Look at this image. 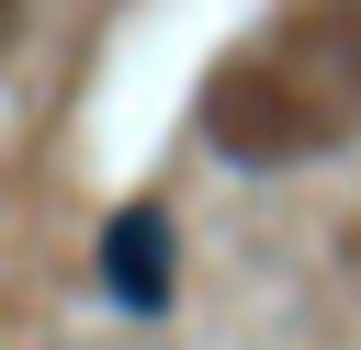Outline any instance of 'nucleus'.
I'll return each mask as SVG.
<instances>
[{
  "label": "nucleus",
  "instance_id": "f257e3e1",
  "mask_svg": "<svg viewBox=\"0 0 361 350\" xmlns=\"http://www.w3.org/2000/svg\"><path fill=\"white\" fill-rule=\"evenodd\" d=\"M102 294H113L124 316H158V305H169V226H158L147 203L102 226Z\"/></svg>",
  "mask_w": 361,
  "mask_h": 350
}]
</instances>
